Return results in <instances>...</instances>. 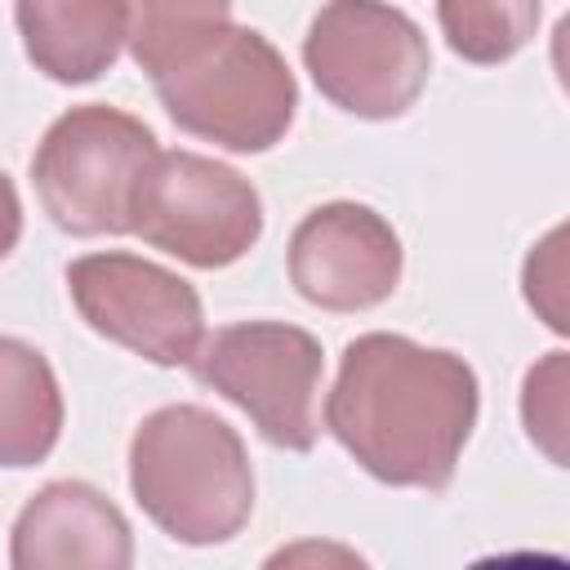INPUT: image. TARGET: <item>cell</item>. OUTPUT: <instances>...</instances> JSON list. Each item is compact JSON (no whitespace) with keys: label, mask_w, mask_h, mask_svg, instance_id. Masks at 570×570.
<instances>
[{"label":"cell","mask_w":570,"mask_h":570,"mask_svg":"<svg viewBox=\"0 0 570 570\" xmlns=\"http://www.w3.org/2000/svg\"><path fill=\"white\" fill-rule=\"evenodd\" d=\"M18 236H22V200H18L13 178L0 169V263L13 254Z\"/></svg>","instance_id":"cell-16"},{"label":"cell","mask_w":570,"mask_h":570,"mask_svg":"<svg viewBox=\"0 0 570 570\" xmlns=\"http://www.w3.org/2000/svg\"><path fill=\"white\" fill-rule=\"evenodd\" d=\"M151 85L183 134L240 156L276 147L298 111V85L281 49L236 22L183 45L151 71Z\"/></svg>","instance_id":"cell-3"},{"label":"cell","mask_w":570,"mask_h":570,"mask_svg":"<svg viewBox=\"0 0 570 570\" xmlns=\"http://www.w3.org/2000/svg\"><path fill=\"white\" fill-rule=\"evenodd\" d=\"M405 267L392 223L356 200L316 205L289 236V281L325 312H365L396 294Z\"/></svg>","instance_id":"cell-9"},{"label":"cell","mask_w":570,"mask_h":570,"mask_svg":"<svg viewBox=\"0 0 570 570\" xmlns=\"http://www.w3.org/2000/svg\"><path fill=\"white\" fill-rule=\"evenodd\" d=\"M120 9L125 45L147 76L196 36L232 22V0H120Z\"/></svg>","instance_id":"cell-14"},{"label":"cell","mask_w":570,"mask_h":570,"mask_svg":"<svg viewBox=\"0 0 570 570\" xmlns=\"http://www.w3.org/2000/svg\"><path fill=\"white\" fill-rule=\"evenodd\" d=\"M67 289L80 321L151 365H191L205 343L196 285L138 254H85L67 267Z\"/></svg>","instance_id":"cell-8"},{"label":"cell","mask_w":570,"mask_h":570,"mask_svg":"<svg viewBox=\"0 0 570 570\" xmlns=\"http://www.w3.org/2000/svg\"><path fill=\"white\" fill-rule=\"evenodd\" d=\"M156 151V134L138 116L85 102L45 129L31 156V183L53 227L71 236H125L134 191Z\"/></svg>","instance_id":"cell-4"},{"label":"cell","mask_w":570,"mask_h":570,"mask_svg":"<svg viewBox=\"0 0 570 570\" xmlns=\"http://www.w3.org/2000/svg\"><path fill=\"white\" fill-rule=\"evenodd\" d=\"M543 0H436L445 45L472 67L517 58L539 31Z\"/></svg>","instance_id":"cell-13"},{"label":"cell","mask_w":570,"mask_h":570,"mask_svg":"<svg viewBox=\"0 0 570 570\" xmlns=\"http://www.w3.org/2000/svg\"><path fill=\"white\" fill-rule=\"evenodd\" d=\"M129 232L187 267L214 272L245 258L263 236L254 183L200 151H156L129 209Z\"/></svg>","instance_id":"cell-7"},{"label":"cell","mask_w":570,"mask_h":570,"mask_svg":"<svg viewBox=\"0 0 570 570\" xmlns=\"http://www.w3.org/2000/svg\"><path fill=\"white\" fill-rule=\"evenodd\" d=\"M566 352H548L539 365H530L525 387H521V423L525 436L557 463L566 468Z\"/></svg>","instance_id":"cell-15"},{"label":"cell","mask_w":570,"mask_h":570,"mask_svg":"<svg viewBox=\"0 0 570 570\" xmlns=\"http://www.w3.org/2000/svg\"><path fill=\"white\" fill-rule=\"evenodd\" d=\"M62 436V387L45 352L0 334V468H36Z\"/></svg>","instance_id":"cell-12"},{"label":"cell","mask_w":570,"mask_h":570,"mask_svg":"<svg viewBox=\"0 0 570 570\" xmlns=\"http://www.w3.org/2000/svg\"><path fill=\"white\" fill-rule=\"evenodd\" d=\"M303 67L338 111L396 120L419 102L432 49L423 27L387 0H330L303 36Z\"/></svg>","instance_id":"cell-5"},{"label":"cell","mask_w":570,"mask_h":570,"mask_svg":"<svg viewBox=\"0 0 570 570\" xmlns=\"http://www.w3.org/2000/svg\"><path fill=\"white\" fill-rule=\"evenodd\" d=\"M476 410L481 387L463 356L374 330L343 347L325 428L374 481L445 490Z\"/></svg>","instance_id":"cell-1"},{"label":"cell","mask_w":570,"mask_h":570,"mask_svg":"<svg viewBox=\"0 0 570 570\" xmlns=\"http://www.w3.org/2000/svg\"><path fill=\"white\" fill-rule=\"evenodd\" d=\"M9 561L18 570H125L134 566V534L102 490L49 481L13 521Z\"/></svg>","instance_id":"cell-10"},{"label":"cell","mask_w":570,"mask_h":570,"mask_svg":"<svg viewBox=\"0 0 570 570\" xmlns=\"http://www.w3.org/2000/svg\"><path fill=\"white\" fill-rule=\"evenodd\" d=\"M138 508L187 548H214L254 512V468L240 432L205 405H160L129 436Z\"/></svg>","instance_id":"cell-2"},{"label":"cell","mask_w":570,"mask_h":570,"mask_svg":"<svg viewBox=\"0 0 570 570\" xmlns=\"http://www.w3.org/2000/svg\"><path fill=\"white\" fill-rule=\"evenodd\" d=\"M27 58L58 85H89L125 49L120 0H13Z\"/></svg>","instance_id":"cell-11"},{"label":"cell","mask_w":570,"mask_h":570,"mask_svg":"<svg viewBox=\"0 0 570 570\" xmlns=\"http://www.w3.org/2000/svg\"><path fill=\"white\" fill-rule=\"evenodd\" d=\"M191 370L205 387L232 401L263 441L289 454H307L321 436V343L285 321H240L223 325L200 343Z\"/></svg>","instance_id":"cell-6"}]
</instances>
